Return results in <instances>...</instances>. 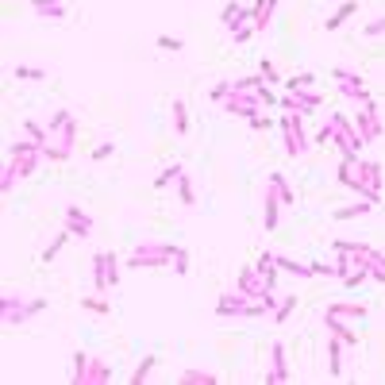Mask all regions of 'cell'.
<instances>
[{
  "instance_id": "cell-7",
  "label": "cell",
  "mask_w": 385,
  "mask_h": 385,
  "mask_svg": "<svg viewBox=\"0 0 385 385\" xmlns=\"http://www.w3.org/2000/svg\"><path fill=\"white\" fill-rule=\"evenodd\" d=\"M54 135V143L47 146V162H69L74 158V151H77V116L69 120L66 127H58V131H50Z\"/></svg>"
},
{
  "instance_id": "cell-52",
  "label": "cell",
  "mask_w": 385,
  "mask_h": 385,
  "mask_svg": "<svg viewBox=\"0 0 385 385\" xmlns=\"http://www.w3.org/2000/svg\"><path fill=\"white\" fill-rule=\"evenodd\" d=\"M370 278L377 281V285H385V266H377V270H370Z\"/></svg>"
},
{
  "instance_id": "cell-17",
  "label": "cell",
  "mask_w": 385,
  "mask_h": 385,
  "mask_svg": "<svg viewBox=\"0 0 385 385\" xmlns=\"http://www.w3.org/2000/svg\"><path fill=\"white\" fill-rule=\"evenodd\" d=\"M324 316H343V320H366V316H370V305H362V300H331V305L324 308Z\"/></svg>"
},
{
  "instance_id": "cell-13",
  "label": "cell",
  "mask_w": 385,
  "mask_h": 385,
  "mask_svg": "<svg viewBox=\"0 0 385 385\" xmlns=\"http://www.w3.org/2000/svg\"><path fill=\"white\" fill-rule=\"evenodd\" d=\"M235 289H239V293H247V297H254V300H262V297L270 293V289H266V278H262L258 266H243L239 278H235Z\"/></svg>"
},
{
  "instance_id": "cell-24",
  "label": "cell",
  "mask_w": 385,
  "mask_h": 385,
  "mask_svg": "<svg viewBox=\"0 0 385 385\" xmlns=\"http://www.w3.org/2000/svg\"><path fill=\"white\" fill-rule=\"evenodd\" d=\"M355 12H358V4H355V0H346V4H339V8L324 19V31H327V35H336L339 28H346V19L355 16Z\"/></svg>"
},
{
  "instance_id": "cell-21",
  "label": "cell",
  "mask_w": 385,
  "mask_h": 385,
  "mask_svg": "<svg viewBox=\"0 0 385 385\" xmlns=\"http://www.w3.org/2000/svg\"><path fill=\"white\" fill-rule=\"evenodd\" d=\"M281 0H254L250 8H254V31H270V23H274V12H278Z\"/></svg>"
},
{
  "instance_id": "cell-15",
  "label": "cell",
  "mask_w": 385,
  "mask_h": 385,
  "mask_svg": "<svg viewBox=\"0 0 385 385\" xmlns=\"http://www.w3.org/2000/svg\"><path fill=\"white\" fill-rule=\"evenodd\" d=\"M281 197H278V189L266 182V189H262V228L266 231H278V220H281Z\"/></svg>"
},
{
  "instance_id": "cell-33",
  "label": "cell",
  "mask_w": 385,
  "mask_h": 385,
  "mask_svg": "<svg viewBox=\"0 0 385 385\" xmlns=\"http://www.w3.org/2000/svg\"><path fill=\"white\" fill-rule=\"evenodd\" d=\"M316 85V74H293L285 77V85H281V93H305V89Z\"/></svg>"
},
{
  "instance_id": "cell-31",
  "label": "cell",
  "mask_w": 385,
  "mask_h": 385,
  "mask_svg": "<svg viewBox=\"0 0 385 385\" xmlns=\"http://www.w3.org/2000/svg\"><path fill=\"white\" fill-rule=\"evenodd\" d=\"M23 135H28V139H35L43 151L50 146V127H47V124H38V120H23Z\"/></svg>"
},
{
  "instance_id": "cell-23",
  "label": "cell",
  "mask_w": 385,
  "mask_h": 385,
  "mask_svg": "<svg viewBox=\"0 0 385 385\" xmlns=\"http://www.w3.org/2000/svg\"><path fill=\"white\" fill-rule=\"evenodd\" d=\"M358 177H362L366 185H370V189H377L382 192V162H377V158H358Z\"/></svg>"
},
{
  "instance_id": "cell-19",
  "label": "cell",
  "mask_w": 385,
  "mask_h": 385,
  "mask_svg": "<svg viewBox=\"0 0 385 385\" xmlns=\"http://www.w3.org/2000/svg\"><path fill=\"white\" fill-rule=\"evenodd\" d=\"M377 204L370 201V197H358V201H351V204H343V208H336V220L343 223V220H362V216H370Z\"/></svg>"
},
{
  "instance_id": "cell-4",
  "label": "cell",
  "mask_w": 385,
  "mask_h": 385,
  "mask_svg": "<svg viewBox=\"0 0 385 385\" xmlns=\"http://www.w3.org/2000/svg\"><path fill=\"white\" fill-rule=\"evenodd\" d=\"M327 120H331V127H336V139H331V146L339 151V158H362L366 139H362V131H358L355 116L336 112V116H327Z\"/></svg>"
},
{
  "instance_id": "cell-29",
  "label": "cell",
  "mask_w": 385,
  "mask_h": 385,
  "mask_svg": "<svg viewBox=\"0 0 385 385\" xmlns=\"http://www.w3.org/2000/svg\"><path fill=\"white\" fill-rule=\"evenodd\" d=\"M266 182L274 185V189H278L281 204H285V208H293V201H297V197H293V185H289V177H285V173H278V170H274V173L266 177Z\"/></svg>"
},
{
  "instance_id": "cell-3",
  "label": "cell",
  "mask_w": 385,
  "mask_h": 385,
  "mask_svg": "<svg viewBox=\"0 0 385 385\" xmlns=\"http://www.w3.org/2000/svg\"><path fill=\"white\" fill-rule=\"evenodd\" d=\"M278 131H281V146H285V158H305L312 146H308V127H305V112H285L278 116Z\"/></svg>"
},
{
  "instance_id": "cell-6",
  "label": "cell",
  "mask_w": 385,
  "mask_h": 385,
  "mask_svg": "<svg viewBox=\"0 0 385 385\" xmlns=\"http://www.w3.org/2000/svg\"><path fill=\"white\" fill-rule=\"evenodd\" d=\"M331 77H336V85H339V96L355 100V104H370V100H374V96H370V85H366V77L358 74V69L336 66V69H331Z\"/></svg>"
},
{
  "instance_id": "cell-12",
  "label": "cell",
  "mask_w": 385,
  "mask_h": 385,
  "mask_svg": "<svg viewBox=\"0 0 385 385\" xmlns=\"http://www.w3.org/2000/svg\"><path fill=\"white\" fill-rule=\"evenodd\" d=\"M62 228H69L74 239H89V235H93V216H89L81 204H66V208H62Z\"/></svg>"
},
{
  "instance_id": "cell-16",
  "label": "cell",
  "mask_w": 385,
  "mask_h": 385,
  "mask_svg": "<svg viewBox=\"0 0 385 385\" xmlns=\"http://www.w3.org/2000/svg\"><path fill=\"white\" fill-rule=\"evenodd\" d=\"M343 339L339 336H331V331H327V377H343L346 374V355H343Z\"/></svg>"
},
{
  "instance_id": "cell-18",
  "label": "cell",
  "mask_w": 385,
  "mask_h": 385,
  "mask_svg": "<svg viewBox=\"0 0 385 385\" xmlns=\"http://www.w3.org/2000/svg\"><path fill=\"white\" fill-rule=\"evenodd\" d=\"M31 12L43 19H50V23H62V19L69 16V8L62 4V0H31Z\"/></svg>"
},
{
  "instance_id": "cell-49",
  "label": "cell",
  "mask_w": 385,
  "mask_h": 385,
  "mask_svg": "<svg viewBox=\"0 0 385 385\" xmlns=\"http://www.w3.org/2000/svg\"><path fill=\"white\" fill-rule=\"evenodd\" d=\"M28 151H43V146H38L35 139H16V143H8V154H28Z\"/></svg>"
},
{
  "instance_id": "cell-11",
  "label": "cell",
  "mask_w": 385,
  "mask_h": 385,
  "mask_svg": "<svg viewBox=\"0 0 385 385\" xmlns=\"http://www.w3.org/2000/svg\"><path fill=\"white\" fill-rule=\"evenodd\" d=\"M285 112H305L312 116L316 108H324V93H316V89H305V93H281V104Z\"/></svg>"
},
{
  "instance_id": "cell-34",
  "label": "cell",
  "mask_w": 385,
  "mask_h": 385,
  "mask_svg": "<svg viewBox=\"0 0 385 385\" xmlns=\"http://www.w3.org/2000/svg\"><path fill=\"white\" fill-rule=\"evenodd\" d=\"M182 173H185L182 162H170L162 173H158V177H154V189H170V185H177V177H182Z\"/></svg>"
},
{
  "instance_id": "cell-43",
  "label": "cell",
  "mask_w": 385,
  "mask_h": 385,
  "mask_svg": "<svg viewBox=\"0 0 385 385\" xmlns=\"http://www.w3.org/2000/svg\"><path fill=\"white\" fill-rule=\"evenodd\" d=\"M331 139H336V127H331V120H324V124L316 127V135H312V143H316V146H331Z\"/></svg>"
},
{
  "instance_id": "cell-22",
  "label": "cell",
  "mask_w": 385,
  "mask_h": 385,
  "mask_svg": "<svg viewBox=\"0 0 385 385\" xmlns=\"http://www.w3.org/2000/svg\"><path fill=\"white\" fill-rule=\"evenodd\" d=\"M324 327L331 331V336H339V339H343L346 346H358V331H355L351 324H346L343 316H324Z\"/></svg>"
},
{
  "instance_id": "cell-46",
  "label": "cell",
  "mask_w": 385,
  "mask_h": 385,
  "mask_svg": "<svg viewBox=\"0 0 385 385\" xmlns=\"http://www.w3.org/2000/svg\"><path fill=\"white\" fill-rule=\"evenodd\" d=\"M274 124H278V120H274V116H266V112H258V116H250V120H247L250 131H270Z\"/></svg>"
},
{
  "instance_id": "cell-51",
  "label": "cell",
  "mask_w": 385,
  "mask_h": 385,
  "mask_svg": "<svg viewBox=\"0 0 385 385\" xmlns=\"http://www.w3.org/2000/svg\"><path fill=\"white\" fill-rule=\"evenodd\" d=\"M112 154H116V143L108 139V143H100V146L93 151V162H104V158H112Z\"/></svg>"
},
{
  "instance_id": "cell-45",
  "label": "cell",
  "mask_w": 385,
  "mask_h": 385,
  "mask_svg": "<svg viewBox=\"0 0 385 385\" xmlns=\"http://www.w3.org/2000/svg\"><path fill=\"white\" fill-rule=\"evenodd\" d=\"M366 278H370V270H366V266H351V274L343 278V285H346V289H358Z\"/></svg>"
},
{
  "instance_id": "cell-32",
  "label": "cell",
  "mask_w": 385,
  "mask_h": 385,
  "mask_svg": "<svg viewBox=\"0 0 385 385\" xmlns=\"http://www.w3.org/2000/svg\"><path fill=\"white\" fill-rule=\"evenodd\" d=\"M173 189H177V201H182L185 208H197V189H192V177H189V173H182Z\"/></svg>"
},
{
  "instance_id": "cell-44",
  "label": "cell",
  "mask_w": 385,
  "mask_h": 385,
  "mask_svg": "<svg viewBox=\"0 0 385 385\" xmlns=\"http://www.w3.org/2000/svg\"><path fill=\"white\" fill-rule=\"evenodd\" d=\"M228 96H231V81H216V85L208 89V100H212V104H223Z\"/></svg>"
},
{
  "instance_id": "cell-40",
  "label": "cell",
  "mask_w": 385,
  "mask_h": 385,
  "mask_svg": "<svg viewBox=\"0 0 385 385\" xmlns=\"http://www.w3.org/2000/svg\"><path fill=\"white\" fill-rule=\"evenodd\" d=\"M370 243H351V239H331V250L336 254H362Z\"/></svg>"
},
{
  "instance_id": "cell-14",
  "label": "cell",
  "mask_w": 385,
  "mask_h": 385,
  "mask_svg": "<svg viewBox=\"0 0 385 385\" xmlns=\"http://www.w3.org/2000/svg\"><path fill=\"white\" fill-rule=\"evenodd\" d=\"M289 382V362H285V343L274 339L270 346V370H266V385H285Z\"/></svg>"
},
{
  "instance_id": "cell-47",
  "label": "cell",
  "mask_w": 385,
  "mask_h": 385,
  "mask_svg": "<svg viewBox=\"0 0 385 385\" xmlns=\"http://www.w3.org/2000/svg\"><path fill=\"white\" fill-rule=\"evenodd\" d=\"M362 35L366 38H385V16L370 19V23H362Z\"/></svg>"
},
{
  "instance_id": "cell-35",
  "label": "cell",
  "mask_w": 385,
  "mask_h": 385,
  "mask_svg": "<svg viewBox=\"0 0 385 385\" xmlns=\"http://www.w3.org/2000/svg\"><path fill=\"white\" fill-rule=\"evenodd\" d=\"M154 366H158V358H154V355H143V358H139V366L131 370V377H127V382H131V385H143L146 377H151Z\"/></svg>"
},
{
  "instance_id": "cell-48",
  "label": "cell",
  "mask_w": 385,
  "mask_h": 385,
  "mask_svg": "<svg viewBox=\"0 0 385 385\" xmlns=\"http://www.w3.org/2000/svg\"><path fill=\"white\" fill-rule=\"evenodd\" d=\"M154 43H158V50H170V54H182L185 50V43L182 38H173V35H158Z\"/></svg>"
},
{
  "instance_id": "cell-27",
  "label": "cell",
  "mask_w": 385,
  "mask_h": 385,
  "mask_svg": "<svg viewBox=\"0 0 385 385\" xmlns=\"http://www.w3.org/2000/svg\"><path fill=\"white\" fill-rule=\"evenodd\" d=\"M108 382H116V370L104 358H93V362H89V385H108Z\"/></svg>"
},
{
  "instance_id": "cell-10",
  "label": "cell",
  "mask_w": 385,
  "mask_h": 385,
  "mask_svg": "<svg viewBox=\"0 0 385 385\" xmlns=\"http://www.w3.org/2000/svg\"><path fill=\"white\" fill-rule=\"evenodd\" d=\"M247 23H254V8L250 4H239V0H228L220 12V28L228 31V35H235L239 28H247Z\"/></svg>"
},
{
  "instance_id": "cell-2",
  "label": "cell",
  "mask_w": 385,
  "mask_h": 385,
  "mask_svg": "<svg viewBox=\"0 0 385 385\" xmlns=\"http://www.w3.org/2000/svg\"><path fill=\"white\" fill-rule=\"evenodd\" d=\"M50 300L47 297H19V293H12V289H4L0 293V324L4 327H23L31 316H38V312H47Z\"/></svg>"
},
{
  "instance_id": "cell-41",
  "label": "cell",
  "mask_w": 385,
  "mask_h": 385,
  "mask_svg": "<svg viewBox=\"0 0 385 385\" xmlns=\"http://www.w3.org/2000/svg\"><path fill=\"white\" fill-rule=\"evenodd\" d=\"M258 74L266 77L270 85H285V77L278 74V66H274V62H270V58H262V62H258Z\"/></svg>"
},
{
  "instance_id": "cell-25",
  "label": "cell",
  "mask_w": 385,
  "mask_h": 385,
  "mask_svg": "<svg viewBox=\"0 0 385 385\" xmlns=\"http://www.w3.org/2000/svg\"><path fill=\"white\" fill-rule=\"evenodd\" d=\"M177 382H182V385H216V382H220V374L201 370V366H189V370H182V374H177Z\"/></svg>"
},
{
  "instance_id": "cell-42",
  "label": "cell",
  "mask_w": 385,
  "mask_h": 385,
  "mask_svg": "<svg viewBox=\"0 0 385 385\" xmlns=\"http://www.w3.org/2000/svg\"><path fill=\"white\" fill-rule=\"evenodd\" d=\"M189 266H192V258H189V250H177V258H173V266H170V274H177V278H189Z\"/></svg>"
},
{
  "instance_id": "cell-38",
  "label": "cell",
  "mask_w": 385,
  "mask_h": 385,
  "mask_svg": "<svg viewBox=\"0 0 385 385\" xmlns=\"http://www.w3.org/2000/svg\"><path fill=\"white\" fill-rule=\"evenodd\" d=\"M77 305L85 308V312H93V316H108V312H112V305H108L104 297H81Z\"/></svg>"
},
{
  "instance_id": "cell-8",
  "label": "cell",
  "mask_w": 385,
  "mask_h": 385,
  "mask_svg": "<svg viewBox=\"0 0 385 385\" xmlns=\"http://www.w3.org/2000/svg\"><path fill=\"white\" fill-rule=\"evenodd\" d=\"M355 124H358V131H362L366 146H374L377 139H382V135H385V124H382V116H377V100H370V104H358Z\"/></svg>"
},
{
  "instance_id": "cell-26",
  "label": "cell",
  "mask_w": 385,
  "mask_h": 385,
  "mask_svg": "<svg viewBox=\"0 0 385 385\" xmlns=\"http://www.w3.org/2000/svg\"><path fill=\"white\" fill-rule=\"evenodd\" d=\"M170 116H173V131H177V135H189L192 120H189V108H185V100H182V96H173Z\"/></svg>"
},
{
  "instance_id": "cell-39",
  "label": "cell",
  "mask_w": 385,
  "mask_h": 385,
  "mask_svg": "<svg viewBox=\"0 0 385 385\" xmlns=\"http://www.w3.org/2000/svg\"><path fill=\"white\" fill-rule=\"evenodd\" d=\"M12 74H16L19 81H47V69L43 66H16Z\"/></svg>"
},
{
  "instance_id": "cell-30",
  "label": "cell",
  "mask_w": 385,
  "mask_h": 385,
  "mask_svg": "<svg viewBox=\"0 0 385 385\" xmlns=\"http://www.w3.org/2000/svg\"><path fill=\"white\" fill-rule=\"evenodd\" d=\"M297 305H300V297H297V293H285V297H281V305L274 308V316H270V320H274V324L281 327L289 316H293V312H297Z\"/></svg>"
},
{
  "instance_id": "cell-37",
  "label": "cell",
  "mask_w": 385,
  "mask_h": 385,
  "mask_svg": "<svg viewBox=\"0 0 385 385\" xmlns=\"http://www.w3.org/2000/svg\"><path fill=\"white\" fill-rule=\"evenodd\" d=\"M69 239H74V235H69V228H62V231H58V235H54V239H50V243H47V250H43V262L58 258V250L66 247V243H69Z\"/></svg>"
},
{
  "instance_id": "cell-36",
  "label": "cell",
  "mask_w": 385,
  "mask_h": 385,
  "mask_svg": "<svg viewBox=\"0 0 385 385\" xmlns=\"http://www.w3.org/2000/svg\"><path fill=\"white\" fill-rule=\"evenodd\" d=\"M16 185H19L16 162H12V158H4V170H0V192H4V197H8V192L16 189Z\"/></svg>"
},
{
  "instance_id": "cell-1",
  "label": "cell",
  "mask_w": 385,
  "mask_h": 385,
  "mask_svg": "<svg viewBox=\"0 0 385 385\" xmlns=\"http://www.w3.org/2000/svg\"><path fill=\"white\" fill-rule=\"evenodd\" d=\"M177 243H166V239H143L135 243V250L127 254L124 266L127 270H170L173 258H177Z\"/></svg>"
},
{
  "instance_id": "cell-20",
  "label": "cell",
  "mask_w": 385,
  "mask_h": 385,
  "mask_svg": "<svg viewBox=\"0 0 385 385\" xmlns=\"http://www.w3.org/2000/svg\"><path fill=\"white\" fill-rule=\"evenodd\" d=\"M93 289L96 293L112 289V281H108V250H93Z\"/></svg>"
},
{
  "instance_id": "cell-5",
  "label": "cell",
  "mask_w": 385,
  "mask_h": 385,
  "mask_svg": "<svg viewBox=\"0 0 385 385\" xmlns=\"http://www.w3.org/2000/svg\"><path fill=\"white\" fill-rule=\"evenodd\" d=\"M216 316L223 320H247V316H270L266 305L254 297H247V293H239V289H231V293H220L216 297Z\"/></svg>"
},
{
  "instance_id": "cell-9",
  "label": "cell",
  "mask_w": 385,
  "mask_h": 385,
  "mask_svg": "<svg viewBox=\"0 0 385 385\" xmlns=\"http://www.w3.org/2000/svg\"><path fill=\"white\" fill-rule=\"evenodd\" d=\"M220 108L228 116H235V120H250V116L262 112V100H258V93H235V89H231V96L223 100Z\"/></svg>"
},
{
  "instance_id": "cell-28",
  "label": "cell",
  "mask_w": 385,
  "mask_h": 385,
  "mask_svg": "<svg viewBox=\"0 0 385 385\" xmlns=\"http://www.w3.org/2000/svg\"><path fill=\"white\" fill-rule=\"evenodd\" d=\"M69 362H74V370H69V382H74V385H89V362H93V358H89L85 351H74V358H69Z\"/></svg>"
},
{
  "instance_id": "cell-50",
  "label": "cell",
  "mask_w": 385,
  "mask_h": 385,
  "mask_svg": "<svg viewBox=\"0 0 385 385\" xmlns=\"http://www.w3.org/2000/svg\"><path fill=\"white\" fill-rule=\"evenodd\" d=\"M254 35H258V31H254V23H247V28H239L235 35H231V43H235V47H243V43H250Z\"/></svg>"
}]
</instances>
